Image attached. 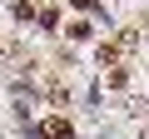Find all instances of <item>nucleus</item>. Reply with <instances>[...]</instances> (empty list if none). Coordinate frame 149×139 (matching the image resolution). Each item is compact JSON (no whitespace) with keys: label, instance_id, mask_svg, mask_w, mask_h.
<instances>
[{"label":"nucleus","instance_id":"obj_2","mask_svg":"<svg viewBox=\"0 0 149 139\" xmlns=\"http://www.w3.org/2000/svg\"><path fill=\"white\" fill-rule=\"evenodd\" d=\"M40 134H45V139H70L74 129H70V119H65V114H50V119L40 124Z\"/></svg>","mask_w":149,"mask_h":139},{"label":"nucleus","instance_id":"obj_5","mask_svg":"<svg viewBox=\"0 0 149 139\" xmlns=\"http://www.w3.org/2000/svg\"><path fill=\"white\" fill-rule=\"evenodd\" d=\"M74 5H80V10H95V5H100V0H74Z\"/></svg>","mask_w":149,"mask_h":139},{"label":"nucleus","instance_id":"obj_6","mask_svg":"<svg viewBox=\"0 0 149 139\" xmlns=\"http://www.w3.org/2000/svg\"><path fill=\"white\" fill-rule=\"evenodd\" d=\"M139 139H149V124H144V134H139Z\"/></svg>","mask_w":149,"mask_h":139},{"label":"nucleus","instance_id":"obj_4","mask_svg":"<svg viewBox=\"0 0 149 139\" xmlns=\"http://www.w3.org/2000/svg\"><path fill=\"white\" fill-rule=\"evenodd\" d=\"M124 85H129V75H124L119 65H109V90H124Z\"/></svg>","mask_w":149,"mask_h":139},{"label":"nucleus","instance_id":"obj_3","mask_svg":"<svg viewBox=\"0 0 149 139\" xmlns=\"http://www.w3.org/2000/svg\"><path fill=\"white\" fill-rule=\"evenodd\" d=\"M35 25L55 30V25H60V10H55V5H40V10H35Z\"/></svg>","mask_w":149,"mask_h":139},{"label":"nucleus","instance_id":"obj_1","mask_svg":"<svg viewBox=\"0 0 149 139\" xmlns=\"http://www.w3.org/2000/svg\"><path fill=\"white\" fill-rule=\"evenodd\" d=\"M134 40H139V30H119L114 40H104V45H100V60H104V65H119V55H129V50H134Z\"/></svg>","mask_w":149,"mask_h":139}]
</instances>
